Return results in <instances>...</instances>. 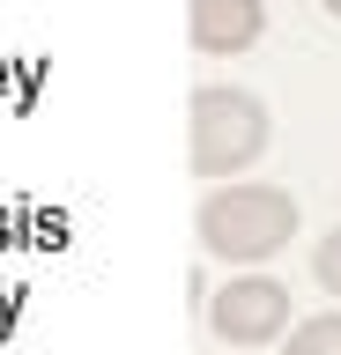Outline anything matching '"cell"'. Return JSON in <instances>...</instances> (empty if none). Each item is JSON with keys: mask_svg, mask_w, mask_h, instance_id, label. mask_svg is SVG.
Listing matches in <instances>:
<instances>
[{"mask_svg": "<svg viewBox=\"0 0 341 355\" xmlns=\"http://www.w3.org/2000/svg\"><path fill=\"white\" fill-rule=\"evenodd\" d=\"M208 326L223 348H274L282 333L297 326L290 318V288L274 274H230L215 296H208Z\"/></svg>", "mask_w": 341, "mask_h": 355, "instance_id": "3", "label": "cell"}, {"mask_svg": "<svg viewBox=\"0 0 341 355\" xmlns=\"http://www.w3.org/2000/svg\"><path fill=\"white\" fill-rule=\"evenodd\" d=\"M326 15H341V0H326Z\"/></svg>", "mask_w": 341, "mask_h": 355, "instance_id": "7", "label": "cell"}, {"mask_svg": "<svg viewBox=\"0 0 341 355\" xmlns=\"http://www.w3.org/2000/svg\"><path fill=\"white\" fill-rule=\"evenodd\" d=\"M193 230H201L208 259L260 266L267 252H282V244L297 237V200L282 193V185H260V178H245V185H215V193L201 200Z\"/></svg>", "mask_w": 341, "mask_h": 355, "instance_id": "1", "label": "cell"}, {"mask_svg": "<svg viewBox=\"0 0 341 355\" xmlns=\"http://www.w3.org/2000/svg\"><path fill=\"white\" fill-rule=\"evenodd\" d=\"M193 178H245L260 155H267L274 126H267V104L252 89H230V82H208L193 89Z\"/></svg>", "mask_w": 341, "mask_h": 355, "instance_id": "2", "label": "cell"}, {"mask_svg": "<svg viewBox=\"0 0 341 355\" xmlns=\"http://www.w3.org/2000/svg\"><path fill=\"white\" fill-rule=\"evenodd\" d=\"M260 30H267V8H260V0H185V37H193V52H208V60L260 44Z\"/></svg>", "mask_w": 341, "mask_h": 355, "instance_id": "4", "label": "cell"}, {"mask_svg": "<svg viewBox=\"0 0 341 355\" xmlns=\"http://www.w3.org/2000/svg\"><path fill=\"white\" fill-rule=\"evenodd\" d=\"M282 348L290 355H341V311H312V318H297L282 333Z\"/></svg>", "mask_w": 341, "mask_h": 355, "instance_id": "5", "label": "cell"}, {"mask_svg": "<svg viewBox=\"0 0 341 355\" xmlns=\"http://www.w3.org/2000/svg\"><path fill=\"white\" fill-rule=\"evenodd\" d=\"M312 282L326 288V296H341V230H326V237L312 244Z\"/></svg>", "mask_w": 341, "mask_h": 355, "instance_id": "6", "label": "cell"}]
</instances>
